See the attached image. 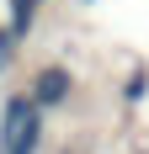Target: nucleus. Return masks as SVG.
Here are the masks:
<instances>
[{
    "mask_svg": "<svg viewBox=\"0 0 149 154\" xmlns=\"http://www.w3.org/2000/svg\"><path fill=\"white\" fill-rule=\"evenodd\" d=\"M37 5H43V0H11V21H5V32H11L16 43L32 32V21H37Z\"/></svg>",
    "mask_w": 149,
    "mask_h": 154,
    "instance_id": "3",
    "label": "nucleus"
},
{
    "mask_svg": "<svg viewBox=\"0 0 149 154\" xmlns=\"http://www.w3.org/2000/svg\"><path fill=\"white\" fill-rule=\"evenodd\" d=\"M11 59H16V37H11L5 27H0V75L11 69Z\"/></svg>",
    "mask_w": 149,
    "mask_h": 154,
    "instance_id": "5",
    "label": "nucleus"
},
{
    "mask_svg": "<svg viewBox=\"0 0 149 154\" xmlns=\"http://www.w3.org/2000/svg\"><path fill=\"white\" fill-rule=\"evenodd\" d=\"M144 91H149V75H144V69L122 80V101H128V106H133V101H144Z\"/></svg>",
    "mask_w": 149,
    "mask_h": 154,
    "instance_id": "4",
    "label": "nucleus"
},
{
    "mask_svg": "<svg viewBox=\"0 0 149 154\" xmlns=\"http://www.w3.org/2000/svg\"><path fill=\"white\" fill-rule=\"evenodd\" d=\"M43 133H48V112L27 91H11L0 106V154H43Z\"/></svg>",
    "mask_w": 149,
    "mask_h": 154,
    "instance_id": "1",
    "label": "nucleus"
},
{
    "mask_svg": "<svg viewBox=\"0 0 149 154\" xmlns=\"http://www.w3.org/2000/svg\"><path fill=\"white\" fill-rule=\"evenodd\" d=\"M27 96H32L43 112H59V106H69V101H74V75L64 69V64H43V69L32 75Z\"/></svg>",
    "mask_w": 149,
    "mask_h": 154,
    "instance_id": "2",
    "label": "nucleus"
}]
</instances>
